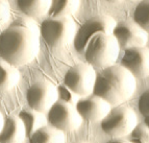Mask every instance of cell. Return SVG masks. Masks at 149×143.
Returning <instances> with one entry per match:
<instances>
[{
	"instance_id": "2",
	"label": "cell",
	"mask_w": 149,
	"mask_h": 143,
	"mask_svg": "<svg viewBox=\"0 0 149 143\" xmlns=\"http://www.w3.org/2000/svg\"><path fill=\"white\" fill-rule=\"evenodd\" d=\"M136 86V78L126 69L113 65L96 74L93 94L111 105H117L132 97Z\"/></svg>"
},
{
	"instance_id": "16",
	"label": "cell",
	"mask_w": 149,
	"mask_h": 143,
	"mask_svg": "<svg viewBox=\"0 0 149 143\" xmlns=\"http://www.w3.org/2000/svg\"><path fill=\"white\" fill-rule=\"evenodd\" d=\"M30 143H65L66 137L64 132L52 126H45L32 133L29 137Z\"/></svg>"
},
{
	"instance_id": "23",
	"label": "cell",
	"mask_w": 149,
	"mask_h": 143,
	"mask_svg": "<svg viewBox=\"0 0 149 143\" xmlns=\"http://www.w3.org/2000/svg\"><path fill=\"white\" fill-rule=\"evenodd\" d=\"M138 108L140 113L144 116H149V89L142 93L138 100Z\"/></svg>"
},
{
	"instance_id": "28",
	"label": "cell",
	"mask_w": 149,
	"mask_h": 143,
	"mask_svg": "<svg viewBox=\"0 0 149 143\" xmlns=\"http://www.w3.org/2000/svg\"><path fill=\"white\" fill-rule=\"evenodd\" d=\"M75 143H88V142H85V141H79V142H75Z\"/></svg>"
},
{
	"instance_id": "18",
	"label": "cell",
	"mask_w": 149,
	"mask_h": 143,
	"mask_svg": "<svg viewBox=\"0 0 149 143\" xmlns=\"http://www.w3.org/2000/svg\"><path fill=\"white\" fill-rule=\"evenodd\" d=\"M79 5L80 2L77 0L51 1L48 15L50 18H69L78 10Z\"/></svg>"
},
{
	"instance_id": "7",
	"label": "cell",
	"mask_w": 149,
	"mask_h": 143,
	"mask_svg": "<svg viewBox=\"0 0 149 143\" xmlns=\"http://www.w3.org/2000/svg\"><path fill=\"white\" fill-rule=\"evenodd\" d=\"M96 71L89 64H76L68 69L64 76V85L77 96H89L94 90Z\"/></svg>"
},
{
	"instance_id": "24",
	"label": "cell",
	"mask_w": 149,
	"mask_h": 143,
	"mask_svg": "<svg viewBox=\"0 0 149 143\" xmlns=\"http://www.w3.org/2000/svg\"><path fill=\"white\" fill-rule=\"evenodd\" d=\"M10 18V4L6 1H0V25L8 21Z\"/></svg>"
},
{
	"instance_id": "26",
	"label": "cell",
	"mask_w": 149,
	"mask_h": 143,
	"mask_svg": "<svg viewBox=\"0 0 149 143\" xmlns=\"http://www.w3.org/2000/svg\"><path fill=\"white\" fill-rule=\"evenodd\" d=\"M144 126L149 128V116H145L144 117Z\"/></svg>"
},
{
	"instance_id": "6",
	"label": "cell",
	"mask_w": 149,
	"mask_h": 143,
	"mask_svg": "<svg viewBox=\"0 0 149 143\" xmlns=\"http://www.w3.org/2000/svg\"><path fill=\"white\" fill-rule=\"evenodd\" d=\"M116 21L114 18L105 15H98L88 19L75 33L73 44L78 52H84L90 40L97 33L112 35Z\"/></svg>"
},
{
	"instance_id": "8",
	"label": "cell",
	"mask_w": 149,
	"mask_h": 143,
	"mask_svg": "<svg viewBox=\"0 0 149 143\" xmlns=\"http://www.w3.org/2000/svg\"><path fill=\"white\" fill-rule=\"evenodd\" d=\"M47 123L50 126L61 130L70 132L78 128L82 123V118L75 109V105L57 100L47 113Z\"/></svg>"
},
{
	"instance_id": "27",
	"label": "cell",
	"mask_w": 149,
	"mask_h": 143,
	"mask_svg": "<svg viewBox=\"0 0 149 143\" xmlns=\"http://www.w3.org/2000/svg\"><path fill=\"white\" fill-rule=\"evenodd\" d=\"M3 122H4V118H3L2 114H1V112H0V130H1V128H2Z\"/></svg>"
},
{
	"instance_id": "3",
	"label": "cell",
	"mask_w": 149,
	"mask_h": 143,
	"mask_svg": "<svg viewBox=\"0 0 149 143\" xmlns=\"http://www.w3.org/2000/svg\"><path fill=\"white\" fill-rule=\"evenodd\" d=\"M84 52L87 64L93 68L104 69L115 65L119 57L120 47L112 35L97 33L90 40Z\"/></svg>"
},
{
	"instance_id": "1",
	"label": "cell",
	"mask_w": 149,
	"mask_h": 143,
	"mask_svg": "<svg viewBox=\"0 0 149 143\" xmlns=\"http://www.w3.org/2000/svg\"><path fill=\"white\" fill-rule=\"evenodd\" d=\"M40 51V36L22 27L10 26L0 33V58L17 67L30 63Z\"/></svg>"
},
{
	"instance_id": "5",
	"label": "cell",
	"mask_w": 149,
	"mask_h": 143,
	"mask_svg": "<svg viewBox=\"0 0 149 143\" xmlns=\"http://www.w3.org/2000/svg\"><path fill=\"white\" fill-rule=\"evenodd\" d=\"M137 126L138 119L134 111L124 105L111 109L100 123L101 130L114 138H122L129 135Z\"/></svg>"
},
{
	"instance_id": "4",
	"label": "cell",
	"mask_w": 149,
	"mask_h": 143,
	"mask_svg": "<svg viewBox=\"0 0 149 143\" xmlns=\"http://www.w3.org/2000/svg\"><path fill=\"white\" fill-rule=\"evenodd\" d=\"M40 35L51 47H63L73 42L76 25L71 18H48L40 24Z\"/></svg>"
},
{
	"instance_id": "21",
	"label": "cell",
	"mask_w": 149,
	"mask_h": 143,
	"mask_svg": "<svg viewBox=\"0 0 149 143\" xmlns=\"http://www.w3.org/2000/svg\"><path fill=\"white\" fill-rule=\"evenodd\" d=\"M10 26H16V27H22L25 29H28L32 33H37L40 36V27L38 25L36 21L31 18L28 17H19L16 20L13 21V23Z\"/></svg>"
},
{
	"instance_id": "22",
	"label": "cell",
	"mask_w": 149,
	"mask_h": 143,
	"mask_svg": "<svg viewBox=\"0 0 149 143\" xmlns=\"http://www.w3.org/2000/svg\"><path fill=\"white\" fill-rule=\"evenodd\" d=\"M56 89H57L58 100L70 103V105H75L77 101L79 100L78 96H77L75 93H73L70 89H68L65 85L60 86V87H57Z\"/></svg>"
},
{
	"instance_id": "15",
	"label": "cell",
	"mask_w": 149,
	"mask_h": 143,
	"mask_svg": "<svg viewBox=\"0 0 149 143\" xmlns=\"http://www.w3.org/2000/svg\"><path fill=\"white\" fill-rule=\"evenodd\" d=\"M51 5L49 0H18L17 6L28 18H39L48 14Z\"/></svg>"
},
{
	"instance_id": "25",
	"label": "cell",
	"mask_w": 149,
	"mask_h": 143,
	"mask_svg": "<svg viewBox=\"0 0 149 143\" xmlns=\"http://www.w3.org/2000/svg\"><path fill=\"white\" fill-rule=\"evenodd\" d=\"M107 143H132L129 140H125V139L122 138H114L112 140L107 141Z\"/></svg>"
},
{
	"instance_id": "11",
	"label": "cell",
	"mask_w": 149,
	"mask_h": 143,
	"mask_svg": "<svg viewBox=\"0 0 149 143\" xmlns=\"http://www.w3.org/2000/svg\"><path fill=\"white\" fill-rule=\"evenodd\" d=\"M121 66L134 78L147 77L149 75V49L145 46L125 49Z\"/></svg>"
},
{
	"instance_id": "19",
	"label": "cell",
	"mask_w": 149,
	"mask_h": 143,
	"mask_svg": "<svg viewBox=\"0 0 149 143\" xmlns=\"http://www.w3.org/2000/svg\"><path fill=\"white\" fill-rule=\"evenodd\" d=\"M134 22L149 35V0L138 3L134 10Z\"/></svg>"
},
{
	"instance_id": "9",
	"label": "cell",
	"mask_w": 149,
	"mask_h": 143,
	"mask_svg": "<svg viewBox=\"0 0 149 143\" xmlns=\"http://www.w3.org/2000/svg\"><path fill=\"white\" fill-rule=\"evenodd\" d=\"M26 100L31 110L44 113L58 100L57 89L48 80H38L28 88Z\"/></svg>"
},
{
	"instance_id": "10",
	"label": "cell",
	"mask_w": 149,
	"mask_h": 143,
	"mask_svg": "<svg viewBox=\"0 0 149 143\" xmlns=\"http://www.w3.org/2000/svg\"><path fill=\"white\" fill-rule=\"evenodd\" d=\"M112 36L117 41L120 48L128 49L134 47H144L148 40L146 33L134 21H121L116 23Z\"/></svg>"
},
{
	"instance_id": "13",
	"label": "cell",
	"mask_w": 149,
	"mask_h": 143,
	"mask_svg": "<svg viewBox=\"0 0 149 143\" xmlns=\"http://www.w3.org/2000/svg\"><path fill=\"white\" fill-rule=\"evenodd\" d=\"M25 138L24 126L18 116L10 115L5 118L0 130V143H22Z\"/></svg>"
},
{
	"instance_id": "12",
	"label": "cell",
	"mask_w": 149,
	"mask_h": 143,
	"mask_svg": "<svg viewBox=\"0 0 149 143\" xmlns=\"http://www.w3.org/2000/svg\"><path fill=\"white\" fill-rule=\"evenodd\" d=\"M75 109L82 120L101 121L111 111L112 105L93 94L91 96L79 98V100L75 105Z\"/></svg>"
},
{
	"instance_id": "14",
	"label": "cell",
	"mask_w": 149,
	"mask_h": 143,
	"mask_svg": "<svg viewBox=\"0 0 149 143\" xmlns=\"http://www.w3.org/2000/svg\"><path fill=\"white\" fill-rule=\"evenodd\" d=\"M18 118L23 123L25 128L26 137L29 138L32 133L43 126H47V118L41 112H37L33 110H22L18 114Z\"/></svg>"
},
{
	"instance_id": "17",
	"label": "cell",
	"mask_w": 149,
	"mask_h": 143,
	"mask_svg": "<svg viewBox=\"0 0 149 143\" xmlns=\"http://www.w3.org/2000/svg\"><path fill=\"white\" fill-rule=\"evenodd\" d=\"M20 72L15 66L0 61V91H8L18 85Z\"/></svg>"
},
{
	"instance_id": "20",
	"label": "cell",
	"mask_w": 149,
	"mask_h": 143,
	"mask_svg": "<svg viewBox=\"0 0 149 143\" xmlns=\"http://www.w3.org/2000/svg\"><path fill=\"white\" fill-rule=\"evenodd\" d=\"M129 141L132 143H149V128L144 124H138L129 134Z\"/></svg>"
}]
</instances>
